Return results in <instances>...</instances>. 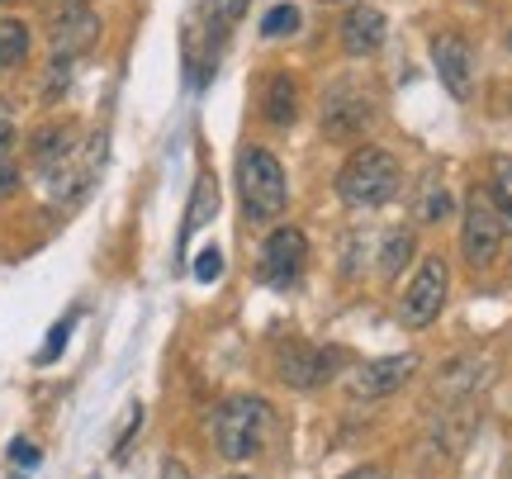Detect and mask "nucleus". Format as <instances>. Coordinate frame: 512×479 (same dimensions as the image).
<instances>
[{
	"instance_id": "obj_1",
	"label": "nucleus",
	"mask_w": 512,
	"mask_h": 479,
	"mask_svg": "<svg viewBox=\"0 0 512 479\" xmlns=\"http://www.w3.org/2000/svg\"><path fill=\"white\" fill-rule=\"evenodd\" d=\"M399 181V162L384 148H356L347 157V166L337 171V195H342L347 209H380V204L394 200Z\"/></svg>"
},
{
	"instance_id": "obj_2",
	"label": "nucleus",
	"mask_w": 512,
	"mask_h": 479,
	"mask_svg": "<svg viewBox=\"0 0 512 479\" xmlns=\"http://www.w3.org/2000/svg\"><path fill=\"white\" fill-rule=\"evenodd\" d=\"M266 432H271V408L256 394H238L214 413V446H219L223 461H252L256 451L266 446Z\"/></svg>"
},
{
	"instance_id": "obj_3",
	"label": "nucleus",
	"mask_w": 512,
	"mask_h": 479,
	"mask_svg": "<svg viewBox=\"0 0 512 479\" xmlns=\"http://www.w3.org/2000/svg\"><path fill=\"white\" fill-rule=\"evenodd\" d=\"M238 176H242V204H247V214L261 223H271L285 214V204H290V185H285V171L275 162L266 148H247L238 162Z\"/></svg>"
},
{
	"instance_id": "obj_4",
	"label": "nucleus",
	"mask_w": 512,
	"mask_h": 479,
	"mask_svg": "<svg viewBox=\"0 0 512 479\" xmlns=\"http://www.w3.org/2000/svg\"><path fill=\"white\" fill-rule=\"evenodd\" d=\"M498 247H503V219H498L494 200L484 190H470L465 195V219H460V252L475 271H484V266L498 261Z\"/></svg>"
},
{
	"instance_id": "obj_5",
	"label": "nucleus",
	"mask_w": 512,
	"mask_h": 479,
	"mask_svg": "<svg viewBox=\"0 0 512 479\" xmlns=\"http://www.w3.org/2000/svg\"><path fill=\"white\" fill-rule=\"evenodd\" d=\"M446 285H451L446 261H441V257H422L418 276L408 280V290H403V299H399L403 328H427V323H437L441 304H446Z\"/></svg>"
},
{
	"instance_id": "obj_6",
	"label": "nucleus",
	"mask_w": 512,
	"mask_h": 479,
	"mask_svg": "<svg viewBox=\"0 0 512 479\" xmlns=\"http://www.w3.org/2000/svg\"><path fill=\"white\" fill-rule=\"evenodd\" d=\"M304 261H309V238L299 228H271V238L261 242V280L275 285V290H290L294 280L304 276Z\"/></svg>"
},
{
	"instance_id": "obj_7",
	"label": "nucleus",
	"mask_w": 512,
	"mask_h": 479,
	"mask_svg": "<svg viewBox=\"0 0 512 479\" xmlns=\"http://www.w3.org/2000/svg\"><path fill=\"white\" fill-rule=\"evenodd\" d=\"M370 124H375L370 95L356 91V86H332L328 100H323V133L332 143H356V138H366Z\"/></svg>"
},
{
	"instance_id": "obj_8",
	"label": "nucleus",
	"mask_w": 512,
	"mask_h": 479,
	"mask_svg": "<svg viewBox=\"0 0 512 479\" xmlns=\"http://www.w3.org/2000/svg\"><path fill=\"white\" fill-rule=\"evenodd\" d=\"M100 43V15L86 0H62V10L53 15V57H81Z\"/></svg>"
},
{
	"instance_id": "obj_9",
	"label": "nucleus",
	"mask_w": 512,
	"mask_h": 479,
	"mask_svg": "<svg viewBox=\"0 0 512 479\" xmlns=\"http://www.w3.org/2000/svg\"><path fill=\"white\" fill-rule=\"evenodd\" d=\"M275 375H280V380H285L290 389L323 385V380L332 375V351L290 337V342H280V347H275Z\"/></svg>"
},
{
	"instance_id": "obj_10",
	"label": "nucleus",
	"mask_w": 512,
	"mask_h": 479,
	"mask_svg": "<svg viewBox=\"0 0 512 479\" xmlns=\"http://www.w3.org/2000/svg\"><path fill=\"white\" fill-rule=\"evenodd\" d=\"M432 62H437L441 86L456 95V100H470L475 95V53L460 34H437L432 38Z\"/></svg>"
},
{
	"instance_id": "obj_11",
	"label": "nucleus",
	"mask_w": 512,
	"mask_h": 479,
	"mask_svg": "<svg viewBox=\"0 0 512 479\" xmlns=\"http://www.w3.org/2000/svg\"><path fill=\"white\" fill-rule=\"evenodd\" d=\"M475 427H479L475 399H456V404H446V408L437 413L432 432H427V446H432V456H441V461L460 456V451L470 446V437H475Z\"/></svg>"
},
{
	"instance_id": "obj_12",
	"label": "nucleus",
	"mask_w": 512,
	"mask_h": 479,
	"mask_svg": "<svg viewBox=\"0 0 512 479\" xmlns=\"http://www.w3.org/2000/svg\"><path fill=\"white\" fill-rule=\"evenodd\" d=\"M413 370H418V356H384V361H370V366L351 370V399H384V394H394L413 380Z\"/></svg>"
},
{
	"instance_id": "obj_13",
	"label": "nucleus",
	"mask_w": 512,
	"mask_h": 479,
	"mask_svg": "<svg viewBox=\"0 0 512 479\" xmlns=\"http://www.w3.org/2000/svg\"><path fill=\"white\" fill-rule=\"evenodd\" d=\"M384 43V15L375 5H351L342 19V48L351 57H370Z\"/></svg>"
},
{
	"instance_id": "obj_14",
	"label": "nucleus",
	"mask_w": 512,
	"mask_h": 479,
	"mask_svg": "<svg viewBox=\"0 0 512 479\" xmlns=\"http://www.w3.org/2000/svg\"><path fill=\"white\" fill-rule=\"evenodd\" d=\"M261 114H266V124H275V129H290L294 119H299V86H294L285 72H275L271 81H266Z\"/></svg>"
},
{
	"instance_id": "obj_15",
	"label": "nucleus",
	"mask_w": 512,
	"mask_h": 479,
	"mask_svg": "<svg viewBox=\"0 0 512 479\" xmlns=\"http://www.w3.org/2000/svg\"><path fill=\"white\" fill-rule=\"evenodd\" d=\"M484 385H489V361H475V356L451 361V366L441 370V380H437V389L441 394H451V399H475Z\"/></svg>"
},
{
	"instance_id": "obj_16",
	"label": "nucleus",
	"mask_w": 512,
	"mask_h": 479,
	"mask_svg": "<svg viewBox=\"0 0 512 479\" xmlns=\"http://www.w3.org/2000/svg\"><path fill=\"white\" fill-rule=\"evenodd\" d=\"M76 129L72 124H48V129L34 133V143H29V157L38 162V171H53V166H62L67 157L76 152Z\"/></svg>"
},
{
	"instance_id": "obj_17",
	"label": "nucleus",
	"mask_w": 512,
	"mask_h": 479,
	"mask_svg": "<svg viewBox=\"0 0 512 479\" xmlns=\"http://www.w3.org/2000/svg\"><path fill=\"white\" fill-rule=\"evenodd\" d=\"M29 48H34V38H29V24H24V19H0V72H10V67H24Z\"/></svg>"
},
{
	"instance_id": "obj_18",
	"label": "nucleus",
	"mask_w": 512,
	"mask_h": 479,
	"mask_svg": "<svg viewBox=\"0 0 512 479\" xmlns=\"http://www.w3.org/2000/svg\"><path fill=\"white\" fill-rule=\"evenodd\" d=\"M214 209H219V185H214V176H200V185H195V200H190V214H185L181 242H190V233H200L204 223L214 219Z\"/></svg>"
},
{
	"instance_id": "obj_19",
	"label": "nucleus",
	"mask_w": 512,
	"mask_h": 479,
	"mask_svg": "<svg viewBox=\"0 0 512 479\" xmlns=\"http://www.w3.org/2000/svg\"><path fill=\"white\" fill-rule=\"evenodd\" d=\"M489 200H494L498 219H503V233H512V157H494L489 166Z\"/></svg>"
},
{
	"instance_id": "obj_20",
	"label": "nucleus",
	"mask_w": 512,
	"mask_h": 479,
	"mask_svg": "<svg viewBox=\"0 0 512 479\" xmlns=\"http://www.w3.org/2000/svg\"><path fill=\"white\" fill-rule=\"evenodd\" d=\"M408 257H413V233H408V228H394V233L384 238V247H380V276L399 280V271H403V261Z\"/></svg>"
},
{
	"instance_id": "obj_21",
	"label": "nucleus",
	"mask_w": 512,
	"mask_h": 479,
	"mask_svg": "<svg viewBox=\"0 0 512 479\" xmlns=\"http://www.w3.org/2000/svg\"><path fill=\"white\" fill-rule=\"evenodd\" d=\"M451 219V190L441 181H427L418 195V223H441Z\"/></svg>"
},
{
	"instance_id": "obj_22",
	"label": "nucleus",
	"mask_w": 512,
	"mask_h": 479,
	"mask_svg": "<svg viewBox=\"0 0 512 479\" xmlns=\"http://www.w3.org/2000/svg\"><path fill=\"white\" fill-rule=\"evenodd\" d=\"M299 29V10H294L290 0L285 5H271L266 19H261V38H290Z\"/></svg>"
},
{
	"instance_id": "obj_23",
	"label": "nucleus",
	"mask_w": 512,
	"mask_h": 479,
	"mask_svg": "<svg viewBox=\"0 0 512 479\" xmlns=\"http://www.w3.org/2000/svg\"><path fill=\"white\" fill-rule=\"evenodd\" d=\"M219 276H223V252L219 247H204L200 257H195V280H200V285H214Z\"/></svg>"
},
{
	"instance_id": "obj_24",
	"label": "nucleus",
	"mask_w": 512,
	"mask_h": 479,
	"mask_svg": "<svg viewBox=\"0 0 512 479\" xmlns=\"http://www.w3.org/2000/svg\"><path fill=\"white\" fill-rule=\"evenodd\" d=\"M72 323H76V314H67L62 323L53 328V337H48V347L38 351V361H57V351L67 347V332H72Z\"/></svg>"
},
{
	"instance_id": "obj_25",
	"label": "nucleus",
	"mask_w": 512,
	"mask_h": 479,
	"mask_svg": "<svg viewBox=\"0 0 512 479\" xmlns=\"http://www.w3.org/2000/svg\"><path fill=\"white\" fill-rule=\"evenodd\" d=\"M15 190H19V166L10 162V152H5V157H0V200H10Z\"/></svg>"
},
{
	"instance_id": "obj_26",
	"label": "nucleus",
	"mask_w": 512,
	"mask_h": 479,
	"mask_svg": "<svg viewBox=\"0 0 512 479\" xmlns=\"http://www.w3.org/2000/svg\"><path fill=\"white\" fill-rule=\"evenodd\" d=\"M15 148V114L5 110V100H0V157Z\"/></svg>"
},
{
	"instance_id": "obj_27",
	"label": "nucleus",
	"mask_w": 512,
	"mask_h": 479,
	"mask_svg": "<svg viewBox=\"0 0 512 479\" xmlns=\"http://www.w3.org/2000/svg\"><path fill=\"white\" fill-rule=\"evenodd\" d=\"M10 461H15V465H29V470H34V465H38V446L19 437V442L10 446Z\"/></svg>"
},
{
	"instance_id": "obj_28",
	"label": "nucleus",
	"mask_w": 512,
	"mask_h": 479,
	"mask_svg": "<svg viewBox=\"0 0 512 479\" xmlns=\"http://www.w3.org/2000/svg\"><path fill=\"white\" fill-rule=\"evenodd\" d=\"M347 479H389V470H384V465H361V470H351Z\"/></svg>"
},
{
	"instance_id": "obj_29",
	"label": "nucleus",
	"mask_w": 512,
	"mask_h": 479,
	"mask_svg": "<svg viewBox=\"0 0 512 479\" xmlns=\"http://www.w3.org/2000/svg\"><path fill=\"white\" fill-rule=\"evenodd\" d=\"M162 479H190V470H185V465L171 456V461H162Z\"/></svg>"
},
{
	"instance_id": "obj_30",
	"label": "nucleus",
	"mask_w": 512,
	"mask_h": 479,
	"mask_svg": "<svg viewBox=\"0 0 512 479\" xmlns=\"http://www.w3.org/2000/svg\"><path fill=\"white\" fill-rule=\"evenodd\" d=\"M223 15H228V19H242V15H247V0H228V5H223Z\"/></svg>"
},
{
	"instance_id": "obj_31",
	"label": "nucleus",
	"mask_w": 512,
	"mask_h": 479,
	"mask_svg": "<svg viewBox=\"0 0 512 479\" xmlns=\"http://www.w3.org/2000/svg\"><path fill=\"white\" fill-rule=\"evenodd\" d=\"M323 5H347V0H323Z\"/></svg>"
},
{
	"instance_id": "obj_32",
	"label": "nucleus",
	"mask_w": 512,
	"mask_h": 479,
	"mask_svg": "<svg viewBox=\"0 0 512 479\" xmlns=\"http://www.w3.org/2000/svg\"><path fill=\"white\" fill-rule=\"evenodd\" d=\"M223 479H252V475H223Z\"/></svg>"
},
{
	"instance_id": "obj_33",
	"label": "nucleus",
	"mask_w": 512,
	"mask_h": 479,
	"mask_svg": "<svg viewBox=\"0 0 512 479\" xmlns=\"http://www.w3.org/2000/svg\"><path fill=\"white\" fill-rule=\"evenodd\" d=\"M508 48H512V29H508Z\"/></svg>"
},
{
	"instance_id": "obj_34",
	"label": "nucleus",
	"mask_w": 512,
	"mask_h": 479,
	"mask_svg": "<svg viewBox=\"0 0 512 479\" xmlns=\"http://www.w3.org/2000/svg\"><path fill=\"white\" fill-rule=\"evenodd\" d=\"M0 5H5V0H0Z\"/></svg>"
}]
</instances>
